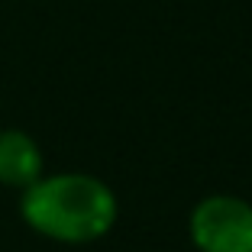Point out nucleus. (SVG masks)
I'll return each instance as SVG.
<instances>
[{
    "instance_id": "3",
    "label": "nucleus",
    "mask_w": 252,
    "mask_h": 252,
    "mask_svg": "<svg viewBox=\"0 0 252 252\" xmlns=\"http://www.w3.org/2000/svg\"><path fill=\"white\" fill-rule=\"evenodd\" d=\"M42 178V152L36 139L23 129H3L0 133V181L7 188H30Z\"/></svg>"
},
{
    "instance_id": "1",
    "label": "nucleus",
    "mask_w": 252,
    "mask_h": 252,
    "mask_svg": "<svg viewBox=\"0 0 252 252\" xmlns=\"http://www.w3.org/2000/svg\"><path fill=\"white\" fill-rule=\"evenodd\" d=\"M20 214L36 233L59 243H94L117 223V197L94 175L65 171L23 188Z\"/></svg>"
},
{
    "instance_id": "2",
    "label": "nucleus",
    "mask_w": 252,
    "mask_h": 252,
    "mask_svg": "<svg viewBox=\"0 0 252 252\" xmlns=\"http://www.w3.org/2000/svg\"><path fill=\"white\" fill-rule=\"evenodd\" d=\"M191 239L200 252H252V207L233 194H210L191 214Z\"/></svg>"
}]
</instances>
